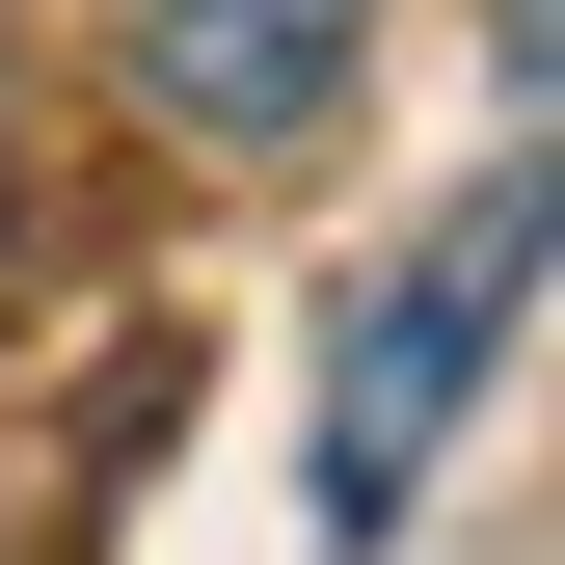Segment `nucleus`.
<instances>
[{"label": "nucleus", "instance_id": "obj_2", "mask_svg": "<svg viewBox=\"0 0 565 565\" xmlns=\"http://www.w3.org/2000/svg\"><path fill=\"white\" fill-rule=\"evenodd\" d=\"M135 82L216 135V162H297V135L377 82V0H162V28H135Z\"/></svg>", "mask_w": 565, "mask_h": 565}, {"label": "nucleus", "instance_id": "obj_1", "mask_svg": "<svg viewBox=\"0 0 565 565\" xmlns=\"http://www.w3.org/2000/svg\"><path fill=\"white\" fill-rule=\"evenodd\" d=\"M512 297H539V162H484L458 243H404L377 297L323 323V539H404V484L458 458V404H484V350H512Z\"/></svg>", "mask_w": 565, "mask_h": 565}]
</instances>
